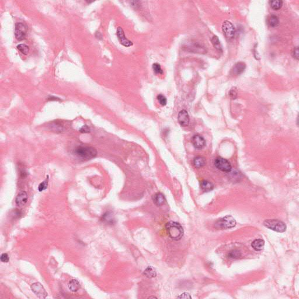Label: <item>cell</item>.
I'll return each instance as SVG.
<instances>
[{"label": "cell", "mask_w": 299, "mask_h": 299, "mask_svg": "<svg viewBox=\"0 0 299 299\" xmlns=\"http://www.w3.org/2000/svg\"><path fill=\"white\" fill-rule=\"evenodd\" d=\"M165 227L169 236L172 240L178 241L182 238L184 232L183 227L179 223L175 221H170L167 223Z\"/></svg>", "instance_id": "obj_1"}, {"label": "cell", "mask_w": 299, "mask_h": 299, "mask_svg": "<svg viewBox=\"0 0 299 299\" xmlns=\"http://www.w3.org/2000/svg\"><path fill=\"white\" fill-rule=\"evenodd\" d=\"M74 153L79 159L88 160L97 156V151L92 147L79 146L74 150Z\"/></svg>", "instance_id": "obj_2"}, {"label": "cell", "mask_w": 299, "mask_h": 299, "mask_svg": "<svg viewBox=\"0 0 299 299\" xmlns=\"http://www.w3.org/2000/svg\"><path fill=\"white\" fill-rule=\"evenodd\" d=\"M263 225L269 229L278 232H285L287 228L284 222L277 219L266 220L263 222Z\"/></svg>", "instance_id": "obj_3"}, {"label": "cell", "mask_w": 299, "mask_h": 299, "mask_svg": "<svg viewBox=\"0 0 299 299\" xmlns=\"http://www.w3.org/2000/svg\"><path fill=\"white\" fill-rule=\"evenodd\" d=\"M236 226V221L232 216H226L225 217L220 219L218 220L215 226L217 228L221 229H228L232 228Z\"/></svg>", "instance_id": "obj_4"}, {"label": "cell", "mask_w": 299, "mask_h": 299, "mask_svg": "<svg viewBox=\"0 0 299 299\" xmlns=\"http://www.w3.org/2000/svg\"><path fill=\"white\" fill-rule=\"evenodd\" d=\"M215 167L220 171L230 172L232 170V167L230 162L226 159L218 157L214 160Z\"/></svg>", "instance_id": "obj_5"}, {"label": "cell", "mask_w": 299, "mask_h": 299, "mask_svg": "<svg viewBox=\"0 0 299 299\" xmlns=\"http://www.w3.org/2000/svg\"><path fill=\"white\" fill-rule=\"evenodd\" d=\"M31 288L32 291L39 299H45L48 296V293L46 290L39 282L33 283L31 285Z\"/></svg>", "instance_id": "obj_6"}, {"label": "cell", "mask_w": 299, "mask_h": 299, "mask_svg": "<svg viewBox=\"0 0 299 299\" xmlns=\"http://www.w3.org/2000/svg\"><path fill=\"white\" fill-rule=\"evenodd\" d=\"M222 31L226 38L228 39L233 38L236 33V29L234 25L232 23L228 21H224L222 25Z\"/></svg>", "instance_id": "obj_7"}, {"label": "cell", "mask_w": 299, "mask_h": 299, "mask_svg": "<svg viewBox=\"0 0 299 299\" xmlns=\"http://www.w3.org/2000/svg\"><path fill=\"white\" fill-rule=\"evenodd\" d=\"M26 27L23 23L19 22L15 24V36L17 40L21 41L25 39L26 34Z\"/></svg>", "instance_id": "obj_8"}, {"label": "cell", "mask_w": 299, "mask_h": 299, "mask_svg": "<svg viewBox=\"0 0 299 299\" xmlns=\"http://www.w3.org/2000/svg\"><path fill=\"white\" fill-rule=\"evenodd\" d=\"M116 34H117L118 40L122 45L124 46L125 47H126V48H128V47L133 45V43L130 40L128 39L125 36V32H124V31L123 30L122 28L119 27L117 29Z\"/></svg>", "instance_id": "obj_9"}, {"label": "cell", "mask_w": 299, "mask_h": 299, "mask_svg": "<svg viewBox=\"0 0 299 299\" xmlns=\"http://www.w3.org/2000/svg\"><path fill=\"white\" fill-rule=\"evenodd\" d=\"M191 142L196 149H201L206 146L205 139L199 134L194 135L191 139Z\"/></svg>", "instance_id": "obj_10"}, {"label": "cell", "mask_w": 299, "mask_h": 299, "mask_svg": "<svg viewBox=\"0 0 299 299\" xmlns=\"http://www.w3.org/2000/svg\"><path fill=\"white\" fill-rule=\"evenodd\" d=\"M178 120L179 123L180 124V125L181 126H182V127L188 126L189 125V121H190L189 116L188 112L186 110H181L178 113Z\"/></svg>", "instance_id": "obj_11"}, {"label": "cell", "mask_w": 299, "mask_h": 299, "mask_svg": "<svg viewBox=\"0 0 299 299\" xmlns=\"http://www.w3.org/2000/svg\"><path fill=\"white\" fill-rule=\"evenodd\" d=\"M28 201V194L25 191H21L19 193L15 199V203L17 206L22 207Z\"/></svg>", "instance_id": "obj_12"}, {"label": "cell", "mask_w": 299, "mask_h": 299, "mask_svg": "<svg viewBox=\"0 0 299 299\" xmlns=\"http://www.w3.org/2000/svg\"><path fill=\"white\" fill-rule=\"evenodd\" d=\"M246 64L244 62H238L234 64L232 70V75H238L241 74L243 73L245 70Z\"/></svg>", "instance_id": "obj_13"}, {"label": "cell", "mask_w": 299, "mask_h": 299, "mask_svg": "<svg viewBox=\"0 0 299 299\" xmlns=\"http://www.w3.org/2000/svg\"><path fill=\"white\" fill-rule=\"evenodd\" d=\"M153 200L154 203L158 206H161L163 205L166 201L164 195L160 192L157 193L156 194L153 196Z\"/></svg>", "instance_id": "obj_14"}, {"label": "cell", "mask_w": 299, "mask_h": 299, "mask_svg": "<svg viewBox=\"0 0 299 299\" xmlns=\"http://www.w3.org/2000/svg\"><path fill=\"white\" fill-rule=\"evenodd\" d=\"M264 245H265V241L263 240L256 239L252 243L251 246L254 248V250H255L256 251H259L262 250L263 248Z\"/></svg>", "instance_id": "obj_15"}, {"label": "cell", "mask_w": 299, "mask_h": 299, "mask_svg": "<svg viewBox=\"0 0 299 299\" xmlns=\"http://www.w3.org/2000/svg\"><path fill=\"white\" fill-rule=\"evenodd\" d=\"M68 287L69 290L73 292H77L80 287L79 282L76 279L71 280L68 282Z\"/></svg>", "instance_id": "obj_16"}, {"label": "cell", "mask_w": 299, "mask_h": 299, "mask_svg": "<svg viewBox=\"0 0 299 299\" xmlns=\"http://www.w3.org/2000/svg\"><path fill=\"white\" fill-rule=\"evenodd\" d=\"M201 188L203 192H208L213 189L214 185L209 181L204 180L201 182Z\"/></svg>", "instance_id": "obj_17"}, {"label": "cell", "mask_w": 299, "mask_h": 299, "mask_svg": "<svg viewBox=\"0 0 299 299\" xmlns=\"http://www.w3.org/2000/svg\"><path fill=\"white\" fill-rule=\"evenodd\" d=\"M268 24L270 27L275 28L278 26L279 24V18L275 15H271L268 18Z\"/></svg>", "instance_id": "obj_18"}, {"label": "cell", "mask_w": 299, "mask_h": 299, "mask_svg": "<svg viewBox=\"0 0 299 299\" xmlns=\"http://www.w3.org/2000/svg\"><path fill=\"white\" fill-rule=\"evenodd\" d=\"M194 166L196 168H201L206 164L205 159L202 157H201V156L197 157L194 160Z\"/></svg>", "instance_id": "obj_19"}, {"label": "cell", "mask_w": 299, "mask_h": 299, "mask_svg": "<svg viewBox=\"0 0 299 299\" xmlns=\"http://www.w3.org/2000/svg\"><path fill=\"white\" fill-rule=\"evenodd\" d=\"M189 50L190 51H192V52H195V53H206V50L205 49V48L204 47H201V46L200 45H197V44H194L192 46H190L189 47Z\"/></svg>", "instance_id": "obj_20"}, {"label": "cell", "mask_w": 299, "mask_h": 299, "mask_svg": "<svg viewBox=\"0 0 299 299\" xmlns=\"http://www.w3.org/2000/svg\"><path fill=\"white\" fill-rule=\"evenodd\" d=\"M269 4L270 7L274 10H279L283 6V1L280 0L269 1Z\"/></svg>", "instance_id": "obj_21"}, {"label": "cell", "mask_w": 299, "mask_h": 299, "mask_svg": "<svg viewBox=\"0 0 299 299\" xmlns=\"http://www.w3.org/2000/svg\"><path fill=\"white\" fill-rule=\"evenodd\" d=\"M144 274L149 278H154L156 276V272L155 269L152 266H148L144 272Z\"/></svg>", "instance_id": "obj_22"}, {"label": "cell", "mask_w": 299, "mask_h": 299, "mask_svg": "<svg viewBox=\"0 0 299 299\" xmlns=\"http://www.w3.org/2000/svg\"><path fill=\"white\" fill-rule=\"evenodd\" d=\"M211 41H212V43L213 44L214 48H216V49L218 51H220V52L222 51L221 46L220 40H219V39L218 37L217 36H214L212 37Z\"/></svg>", "instance_id": "obj_23"}, {"label": "cell", "mask_w": 299, "mask_h": 299, "mask_svg": "<svg viewBox=\"0 0 299 299\" xmlns=\"http://www.w3.org/2000/svg\"><path fill=\"white\" fill-rule=\"evenodd\" d=\"M50 128H51L53 131H55L56 132H61V131H63V126L61 125V123L60 122H58L57 121L53 122L51 125Z\"/></svg>", "instance_id": "obj_24"}, {"label": "cell", "mask_w": 299, "mask_h": 299, "mask_svg": "<svg viewBox=\"0 0 299 299\" xmlns=\"http://www.w3.org/2000/svg\"><path fill=\"white\" fill-rule=\"evenodd\" d=\"M17 49L25 55H28L29 51V48L28 46H27L25 44H19L17 46Z\"/></svg>", "instance_id": "obj_25"}, {"label": "cell", "mask_w": 299, "mask_h": 299, "mask_svg": "<svg viewBox=\"0 0 299 299\" xmlns=\"http://www.w3.org/2000/svg\"><path fill=\"white\" fill-rule=\"evenodd\" d=\"M48 182H49V176H48L46 179L44 181H43L42 182L39 184L38 186V190L39 192H42L48 188Z\"/></svg>", "instance_id": "obj_26"}, {"label": "cell", "mask_w": 299, "mask_h": 299, "mask_svg": "<svg viewBox=\"0 0 299 299\" xmlns=\"http://www.w3.org/2000/svg\"><path fill=\"white\" fill-rule=\"evenodd\" d=\"M241 256V254L239 251L237 250H234L231 251L228 253V258L232 259H238Z\"/></svg>", "instance_id": "obj_27"}, {"label": "cell", "mask_w": 299, "mask_h": 299, "mask_svg": "<svg viewBox=\"0 0 299 299\" xmlns=\"http://www.w3.org/2000/svg\"><path fill=\"white\" fill-rule=\"evenodd\" d=\"M229 95H230V97L232 99H236V98H237L238 90H237L236 87L234 86V87L232 88V89L229 92Z\"/></svg>", "instance_id": "obj_28"}, {"label": "cell", "mask_w": 299, "mask_h": 299, "mask_svg": "<svg viewBox=\"0 0 299 299\" xmlns=\"http://www.w3.org/2000/svg\"><path fill=\"white\" fill-rule=\"evenodd\" d=\"M102 220L108 223H113V218L112 216V214H109V213H106L105 214L103 217H102Z\"/></svg>", "instance_id": "obj_29"}, {"label": "cell", "mask_w": 299, "mask_h": 299, "mask_svg": "<svg viewBox=\"0 0 299 299\" xmlns=\"http://www.w3.org/2000/svg\"><path fill=\"white\" fill-rule=\"evenodd\" d=\"M157 99L159 101V103L162 105V106H165L167 105V98L165 97V96H164L162 94H159L158 96H157Z\"/></svg>", "instance_id": "obj_30"}, {"label": "cell", "mask_w": 299, "mask_h": 299, "mask_svg": "<svg viewBox=\"0 0 299 299\" xmlns=\"http://www.w3.org/2000/svg\"><path fill=\"white\" fill-rule=\"evenodd\" d=\"M153 69L155 74H163V71L160 66V65L158 63H154L153 64Z\"/></svg>", "instance_id": "obj_31"}, {"label": "cell", "mask_w": 299, "mask_h": 299, "mask_svg": "<svg viewBox=\"0 0 299 299\" xmlns=\"http://www.w3.org/2000/svg\"><path fill=\"white\" fill-rule=\"evenodd\" d=\"M0 259H1V262H2V263H8V261H9V256L6 253L2 254L1 256Z\"/></svg>", "instance_id": "obj_32"}, {"label": "cell", "mask_w": 299, "mask_h": 299, "mask_svg": "<svg viewBox=\"0 0 299 299\" xmlns=\"http://www.w3.org/2000/svg\"><path fill=\"white\" fill-rule=\"evenodd\" d=\"M79 130L82 133H87L90 132V128L87 125H84L81 128H79Z\"/></svg>", "instance_id": "obj_33"}, {"label": "cell", "mask_w": 299, "mask_h": 299, "mask_svg": "<svg viewBox=\"0 0 299 299\" xmlns=\"http://www.w3.org/2000/svg\"><path fill=\"white\" fill-rule=\"evenodd\" d=\"M292 56L294 59H296V60H299V48L297 46L293 50Z\"/></svg>", "instance_id": "obj_34"}, {"label": "cell", "mask_w": 299, "mask_h": 299, "mask_svg": "<svg viewBox=\"0 0 299 299\" xmlns=\"http://www.w3.org/2000/svg\"><path fill=\"white\" fill-rule=\"evenodd\" d=\"M178 298H180V299H192V297L190 296L188 293H183L182 294H181L180 296H179L178 297Z\"/></svg>", "instance_id": "obj_35"}, {"label": "cell", "mask_w": 299, "mask_h": 299, "mask_svg": "<svg viewBox=\"0 0 299 299\" xmlns=\"http://www.w3.org/2000/svg\"><path fill=\"white\" fill-rule=\"evenodd\" d=\"M49 100H50V101H57V100H59V99L57 97H50L48 98Z\"/></svg>", "instance_id": "obj_36"}]
</instances>
